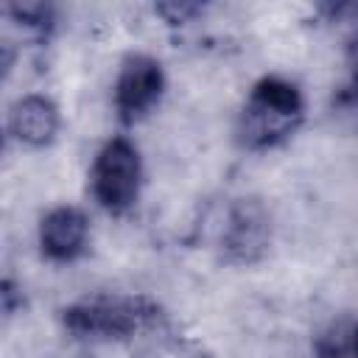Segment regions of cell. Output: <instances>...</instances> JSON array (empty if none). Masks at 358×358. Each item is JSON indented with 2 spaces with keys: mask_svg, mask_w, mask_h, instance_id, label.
I'll list each match as a JSON object with an SVG mask.
<instances>
[{
  "mask_svg": "<svg viewBox=\"0 0 358 358\" xmlns=\"http://www.w3.org/2000/svg\"><path fill=\"white\" fill-rule=\"evenodd\" d=\"M305 117V101L296 84L266 76L260 78L238 117V143L249 151H266L288 140Z\"/></svg>",
  "mask_w": 358,
  "mask_h": 358,
  "instance_id": "1",
  "label": "cell"
},
{
  "mask_svg": "<svg viewBox=\"0 0 358 358\" xmlns=\"http://www.w3.org/2000/svg\"><path fill=\"white\" fill-rule=\"evenodd\" d=\"M90 182L92 196L103 210L115 215L126 213L137 201L143 182V162L137 145L126 137H112L109 143H103L92 162Z\"/></svg>",
  "mask_w": 358,
  "mask_h": 358,
  "instance_id": "2",
  "label": "cell"
},
{
  "mask_svg": "<svg viewBox=\"0 0 358 358\" xmlns=\"http://www.w3.org/2000/svg\"><path fill=\"white\" fill-rule=\"evenodd\" d=\"M154 308L145 299L131 296H87L64 310V327L78 338H126L131 336Z\"/></svg>",
  "mask_w": 358,
  "mask_h": 358,
  "instance_id": "3",
  "label": "cell"
},
{
  "mask_svg": "<svg viewBox=\"0 0 358 358\" xmlns=\"http://www.w3.org/2000/svg\"><path fill=\"white\" fill-rule=\"evenodd\" d=\"M165 90V73L162 64L148 53H131L120 64L117 81H115V109L117 117L131 126L143 120L162 98Z\"/></svg>",
  "mask_w": 358,
  "mask_h": 358,
  "instance_id": "4",
  "label": "cell"
},
{
  "mask_svg": "<svg viewBox=\"0 0 358 358\" xmlns=\"http://www.w3.org/2000/svg\"><path fill=\"white\" fill-rule=\"evenodd\" d=\"M90 221L78 207H53L39 224V246L50 260L70 263L87 249Z\"/></svg>",
  "mask_w": 358,
  "mask_h": 358,
  "instance_id": "5",
  "label": "cell"
},
{
  "mask_svg": "<svg viewBox=\"0 0 358 358\" xmlns=\"http://www.w3.org/2000/svg\"><path fill=\"white\" fill-rule=\"evenodd\" d=\"M8 131L31 145V148H42L50 145L59 134V109L50 98L45 95H25L11 106L8 115Z\"/></svg>",
  "mask_w": 358,
  "mask_h": 358,
  "instance_id": "6",
  "label": "cell"
},
{
  "mask_svg": "<svg viewBox=\"0 0 358 358\" xmlns=\"http://www.w3.org/2000/svg\"><path fill=\"white\" fill-rule=\"evenodd\" d=\"M266 235H268V224H266L263 210L257 204H238L235 213L229 215L224 249L235 260L249 263L266 249Z\"/></svg>",
  "mask_w": 358,
  "mask_h": 358,
  "instance_id": "7",
  "label": "cell"
},
{
  "mask_svg": "<svg viewBox=\"0 0 358 358\" xmlns=\"http://www.w3.org/2000/svg\"><path fill=\"white\" fill-rule=\"evenodd\" d=\"M316 358H358V319L341 316L316 338Z\"/></svg>",
  "mask_w": 358,
  "mask_h": 358,
  "instance_id": "8",
  "label": "cell"
},
{
  "mask_svg": "<svg viewBox=\"0 0 358 358\" xmlns=\"http://www.w3.org/2000/svg\"><path fill=\"white\" fill-rule=\"evenodd\" d=\"M6 11L14 14L22 25L39 28V31L50 28V22H53V8L48 3H11V6H6Z\"/></svg>",
  "mask_w": 358,
  "mask_h": 358,
  "instance_id": "9",
  "label": "cell"
},
{
  "mask_svg": "<svg viewBox=\"0 0 358 358\" xmlns=\"http://www.w3.org/2000/svg\"><path fill=\"white\" fill-rule=\"evenodd\" d=\"M157 11L165 14L168 22H185L187 17L199 14L201 6H199V3H162V6H157Z\"/></svg>",
  "mask_w": 358,
  "mask_h": 358,
  "instance_id": "10",
  "label": "cell"
},
{
  "mask_svg": "<svg viewBox=\"0 0 358 358\" xmlns=\"http://www.w3.org/2000/svg\"><path fill=\"white\" fill-rule=\"evenodd\" d=\"M350 90H352V103L358 106V64L352 67V87Z\"/></svg>",
  "mask_w": 358,
  "mask_h": 358,
  "instance_id": "11",
  "label": "cell"
}]
</instances>
